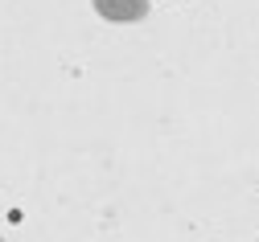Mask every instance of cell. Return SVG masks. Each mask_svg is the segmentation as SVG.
<instances>
[{
    "mask_svg": "<svg viewBox=\"0 0 259 242\" xmlns=\"http://www.w3.org/2000/svg\"><path fill=\"white\" fill-rule=\"evenodd\" d=\"M103 21H115V25H127V21H140L148 13V0H95Z\"/></svg>",
    "mask_w": 259,
    "mask_h": 242,
    "instance_id": "6da1fadb",
    "label": "cell"
}]
</instances>
